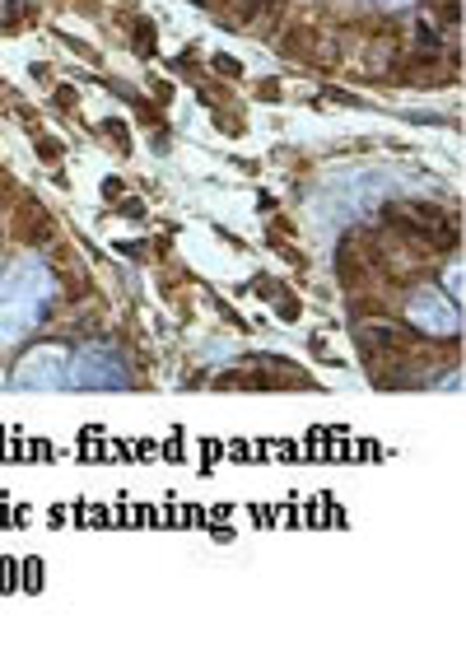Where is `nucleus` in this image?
Instances as JSON below:
<instances>
[{"label":"nucleus","mask_w":466,"mask_h":657,"mask_svg":"<svg viewBox=\"0 0 466 657\" xmlns=\"http://www.w3.org/2000/svg\"><path fill=\"white\" fill-rule=\"evenodd\" d=\"M52 271L38 257H20L14 266L0 275V350L20 345L33 326L47 318L52 303Z\"/></svg>","instance_id":"1"},{"label":"nucleus","mask_w":466,"mask_h":657,"mask_svg":"<svg viewBox=\"0 0 466 657\" xmlns=\"http://www.w3.org/2000/svg\"><path fill=\"white\" fill-rule=\"evenodd\" d=\"M14 383L20 387H65L71 383V355H65V345H38V350H28L20 359V369H14Z\"/></svg>","instance_id":"2"},{"label":"nucleus","mask_w":466,"mask_h":657,"mask_svg":"<svg viewBox=\"0 0 466 657\" xmlns=\"http://www.w3.org/2000/svg\"><path fill=\"white\" fill-rule=\"evenodd\" d=\"M71 383L75 387H126V369L112 355H103L98 345H89L85 355L71 364Z\"/></svg>","instance_id":"4"},{"label":"nucleus","mask_w":466,"mask_h":657,"mask_svg":"<svg viewBox=\"0 0 466 657\" xmlns=\"http://www.w3.org/2000/svg\"><path fill=\"white\" fill-rule=\"evenodd\" d=\"M406 318L420 326L425 336H457V326H462L457 308L447 303L439 289H415L410 303H406Z\"/></svg>","instance_id":"3"},{"label":"nucleus","mask_w":466,"mask_h":657,"mask_svg":"<svg viewBox=\"0 0 466 657\" xmlns=\"http://www.w3.org/2000/svg\"><path fill=\"white\" fill-rule=\"evenodd\" d=\"M378 5H388V10H406V5H415V0H378Z\"/></svg>","instance_id":"5"}]
</instances>
